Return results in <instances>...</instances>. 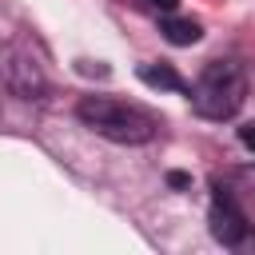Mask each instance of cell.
Instances as JSON below:
<instances>
[{
	"label": "cell",
	"instance_id": "cell-4",
	"mask_svg": "<svg viewBox=\"0 0 255 255\" xmlns=\"http://www.w3.org/2000/svg\"><path fill=\"white\" fill-rule=\"evenodd\" d=\"M4 84H8L20 100H40L44 88H48L40 64H36L28 52H12V56H8V64H4Z\"/></svg>",
	"mask_w": 255,
	"mask_h": 255
},
{
	"label": "cell",
	"instance_id": "cell-7",
	"mask_svg": "<svg viewBox=\"0 0 255 255\" xmlns=\"http://www.w3.org/2000/svg\"><path fill=\"white\" fill-rule=\"evenodd\" d=\"M143 4H147V8H151V12H163V16H167V12H175V8H179V0H143Z\"/></svg>",
	"mask_w": 255,
	"mask_h": 255
},
{
	"label": "cell",
	"instance_id": "cell-3",
	"mask_svg": "<svg viewBox=\"0 0 255 255\" xmlns=\"http://www.w3.org/2000/svg\"><path fill=\"white\" fill-rule=\"evenodd\" d=\"M207 223H211L215 243H223V247H231V251H255V231H251V223H247L243 207L235 203V195H231L223 183H215V187H211Z\"/></svg>",
	"mask_w": 255,
	"mask_h": 255
},
{
	"label": "cell",
	"instance_id": "cell-1",
	"mask_svg": "<svg viewBox=\"0 0 255 255\" xmlns=\"http://www.w3.org/2000/svg\"><path fill=\"white\" fill-rule=\"evenodd\" d=\"M76 116L84 128H92L96 135H104L112 143H147L155 135L151 112L124 104V100H112V96H84L76 104Z\"/></svg>",
	"mask_w": 255,
	"mask_h": 255
},
{
	"label": "cell",
	"instance_id": "cell-6",
	"mask_svg": "<svg viewBox=\"0 0 255 255\" xmlns=\"http://www.w3.org/2000/svg\"><path fill=\"white\" fill-rule=\"evenodd\" d=\"M135 76H139L147 88H159V92H191V88L179 80V72H175L171 64H139Z\"/></svg>",
	"mask_w": 255,
	"mask_h": 255
},
{
	"label": "cell",
	"instance_id": "cell-2",
	"mask_svg": "<svg viewBox=\"0 0 255 255\" xmlns=\"http://www.w3.org/2000/svg\"><path fill=\"white\" fill-rule=\"evenodd\" d=\"M187 100H191L195 116L223 124V120H231L243 108V100H247V76H243V68L235 60H211L199 72V80L191 84Z\"/></svg>",
	"mask_w": 255,
	"mask_h": 255
},
{
	"label": "cell",
	"instance_id": "cell-8",
	"mask_svg": "<svg viewBox=\"0 0 255 255\" xmlns=\"http://www.w3.org/2000/svg\"><path fill=\"white\" fill-rule=\"evenodd\" d=\"M239 139H243V143L255 151V124H243V128H239Z\"/></svg>",
	"mask_w": 255,
	"mask_h": 255
},
{
	"label": "cell",
	"instance_id": "cell-9",
	"mask_svg": "<svg viewBox=\"0 0 255 255\" xmlns=\"http://www.w3.org/2000/svg\"><path fill=\"white\" fill-rule=\"evenodd\" d=\"M167 179H171V187H187V175H179V171H171Z\"/></svg>",
	"mask_w": 255,
	"mask_h": 255
},
{
	"label": "cell",
	"instance_id": "cell-5",
	"mask_svg": "<svg viewBox=\"0 0 255 255\" xmlns=\"http://www.w3.org/2000/svg\"><path fill=\"white\" fill-rule=\"evenodd\" d=\"M159 32H163V40H167V44H175V48L199 44V36H203L199 20H187V16H171V12L159 20Z\"/></svg>",
	"mask_w": 255,
	"mask_h": 255
}]
</instances>
